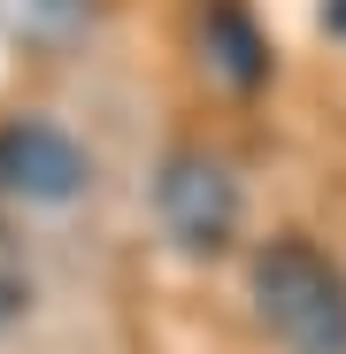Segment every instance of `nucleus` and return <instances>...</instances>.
<instances>
[{"label": "nucleus", "instance_id": "4", "mask_svg": "<svg viewBox=\"0 0 346 354\" xmlns=\"http://www.w3.org/2000/svg\"><path fill=\"white\" fill-rule=\"evenodd\" d=\"M200 62L231 85V93H254L269 77V39L247 16V0H208L200 8Z\"/></svg>", "mask_w": 346, "mask_h": 354}, {"label": "nucleus", "instance_id": "3", "mask_svg": "<svg viewBox=\"0 0 346 354\" xmlns=\"http://www.w3.org/2000/svg\"><path fill=\"white\" fill-rule=\"evenodd\" d=\"M85 185H93V162L62 124H46V115H8L0 124V201L62 208Z\"/></svg>", "mask_w": 346, "mask_h": 354}, {"label": "nucleus", "instance_id": "7", "mask_svg": "<svg viewBox=\"0 0 346 354\" xmlns=\"http://www.w3.org/2000/svg\"><path fill=\"white\" fill-rule=\"evenodd\" d=\"M323 31H331V39H346V0H323Z\"/></svg>", "mask_w": 346, "mask_h": 354}, {"label": "nucleus", "instance_id": "5", "mask_svg": "<svg viewBox=\"0 0 346 354\" xmlns=\"http://www.w3.org/2000/svg\"><path fill=\"white\" fill-rule=\"evenodd\" d=\"M93 8H100V0H0L8 31L31 39V46H77L93 31Z\"/></svg>", "mask_w": 346, "mask_h": 354}, {"label": "nucleus", "instance_id": "6", "mask_svg": "<svg viewBox=\"0 0 346 354\" xmlns=\"http://www.w3.org/2000/svg\"><path fill=\"white\" fill-rule=\"evenodd\" d=\"M31 308V254H23V239L8 223H0V324H16Z\"/></svg>", "mask_w": 346, "mask_h": 354}, {"label": "nucleus", "instance_id": "2", "mask_svg": "<svg viewBox=\"0 0 346 354\" xmlns=\"http://www.w3.org/2000/svg\"><path fill=\"white\" fill-rule=\"evenodd\" d=\"M154 223H162V239L177 254H193V262L231 254V239H239V223H247V193H239V177H231V162L208 154V147H169L162 169H154Z\"/></svg>", "mask_w": 346, "mask_h": 354}, {"label": "nucleus", "instance_id": "1", "mask_svg": "<svg viewBox=\"0 0 346 354\" xmlns=\"http://www.w3.org/2000/svg\"><path fill=\"white\" fill-rule=\"evenodd\" d=\"M254 316L285 354H346V270L285 231L254 254Z\"/></svg>", "mask_w": 346, "mask_h": 354}]
</instances>
